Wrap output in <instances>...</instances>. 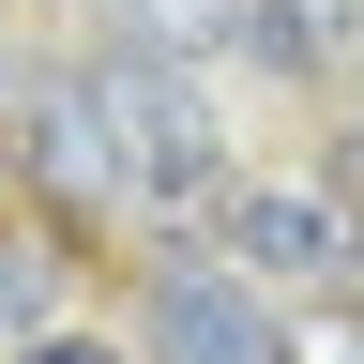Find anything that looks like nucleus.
<instances>
[{"instance_id":"7ed1b4c3","label":"nucleus","mask_w":364,"mask_h":364,"mask_svg":"<svg viewBox=\"0 0 364 364\" xmlns=\"http://www.w3.org/2000/svg\"><path fill=\"white\" fill-rule=\"evenodd\" d=\"M228 258L243 273H334L349 258V198H318V182H228Z\"/></svg>"},{"instance_id":"39448f33","label":"nucleus","mask_w":364,"mask_h":364,"mask_svg":"<svg viewBox=\"0 0 364 364\" xmlns=\"http://www.w3.org/2000/svg\"><path fill=\"white\" fill-rule=\"evenodd\" d=\"M136 31H152V46H198V31H228V0H136Z\"/></svg>"},{"instance_id":"f03ea898","label":"nucleus","mask_w":364,"mask_h":364,"mask_svg":"<svg viewBox=\"0 0 364 364\" xmlns=\"http://www.w3.org/2000/svg\"><path fill=\"white\" fill-rule=\"evenodd\" d=\"M152 364H304V349H289V318H273L243 273H182L152 304Z\"/></svg>"},{"instance_id":"0eeeda50","label":"nucleus","mask_w":364,"mask_h":364,"mask_svg":"<svg viewBox=\"0 0 364 364\" xmlns=\"http://www.w3.org/2000/svg\"><path fill=\"white\" fill-rule=\"evenodd\" d=\"M46 318V289H31V258H0V334H31Z\"/></svg>"},{"instance_id":"423d86ee","label":"nucleus","mask_w":364,"mask_h":364,"mask_svg":"<svg viewBox=\"0 0 364 364\" xmlns=\"http://www.w3.org/2000/svg\"><path fill=\"white\" fill-rule=\"evenodd\" d=\"M16 364H122L107 334H16Z\"/></svg>"},{"instance_id":"f257e3e1","label":"nucleus","mask_w":364,"mask_h":364,"mask_svg":"<svg viewBox=\"0 0 364 364\" xmlns=\"http://www.w3.org/2000/svg\"><path fill=\"white\" fill-rule=\"evenodd\" d=\"M107 122H122V167H136V198H213V107L182 91L167 61H107Z\"/></svg>"},{"instance_id":"20e7f679","label":"nucleus","mask_w":364,"mask_h":364,"mask_svg":"<svg viewBox=\"0 0 364 364\" xmlns=\"http://www.w3.org/2000/svg\"><path fill=\"white\" fill-rule=\"evenodd\" d=\"M31 152H46V182L61 198H136V167H122V122H107V76H46V107H31Z\"/></svg>"}]
</instances>
